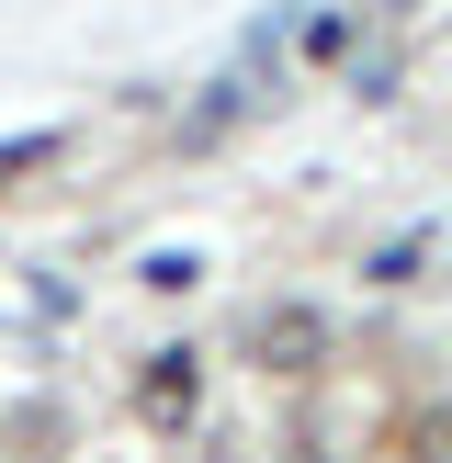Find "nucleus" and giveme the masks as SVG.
<instances>
[{
    "label": "nucleus",
    "instance_id": "1",
    "mask_svg": "<svg viewBox=\"0 0 452 463\" xmlns=\"http://www.w3.org/2000/svg\"><path fill=\"white\" fill-rule=\"evenodd\" d=\"M249 362H260V373H306V362H328V317H316V306H260Z\"/></svg>",
    "mask_w": 452,
    "mask_h": 463
},
{
    "label": "nucleus",
    "instance_id": "2",
    "mask_svg": "<svg viewBox=\"0 0 452 463\" xmlns=\"http://www.w3.org/2000/svg\"><path fill=\"white\" fill-rule=\"evenodd\" d=\"M57 147H68V136H57V125H34V136H12V147H0V193H12V181H23V170H45V158H57Z\"/></svg>",
    "mask_w": 452,
    "mask_h": 463
}]
</instances>
